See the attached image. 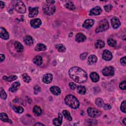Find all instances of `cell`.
<instances>
[{
	"label": "cell",
	"mask_w": 126,
	"mask_h": 126,
	"mask_svg": "<svg viewBox=\"0 0 126 126\" xmlns=\"http://www.w3.org/2000/svg\"><path fill=\"white\" fill-rule=\"evenodd\" d=\"M69 74L71 79L79 83L85 82L88 78L87 74L86 72L81 68L76 67L70 69Z\"/></svg>",
	"instance_id": "1"
},
{
	"label": "cell",
	"mask_w": 126,
	"mask_h": 126,
	"mask_svg": "<svg viewBox=\"0 0 126 126\" xmlns=\"http://www.w3.org/2000/svg\"><path fill=\"white\" fill-rule=\"evenodd\" d=\"M65 103L72 109H77L79 106V103L77 99L74 96L69 95L65 97Z\"/></svg>",
	"instance_id": "2"
},
{
	"label": "cell",
	"mask_w": 126,
	"mask_h": 126,
	"mask_svg": "<svg viewBox=\"0 0 126 126\" xmlns=\"http://www.w3.org/2000/svg\"><path fill=\"white\" fill-rule=\"evenodd\" d=\"M109 28V24L107 20L106 19H103L98 24V26L96 30V32L97 33L102 32L106 31Z\"/></svg>",
	"instance_id": "3"
},
{
	"label": "cell",
	"mask_w": 126,
	"mask_h": 126,
	"mask_svg": "<svg viewBox=\"0 0 126 126\" xmlns=\"http://www.w3.org/2000/svg\"><path fill=\"white\" fill-rule=\"evenodd\" d=\"M43 10L45 14L48 15H51L55 12L56 7L54 5L47 4L43 6Z\"/></svg>",
	"instance_id": "4"
},
{
	"label": "cell",
	"mask_w": 126,
	"mask_h": 126,
	"mask_svg": "<svg viewBox=\"0 0 126 126\" xmlns=\"http://www.w3.org/2000/svg\"><path fill=\"white\" fill-rule=\"evenodd\" d=\"M14 7L16 11L20 13H24L26 11L25 5L20 1H17L15 2L14 5Z\"/></svg>",
	"instance_id": "5"
},
{
	"label": "cell",
	"mask_w": 126,
	"mask_h": 126,
	"mask_svg": "<svg viewBox=\"0 0 126 126\" xmlns=\"http://www.w3.org/2000/svg\"><path fill=\"white\" fill-rule=\"evenodd\" d=\"M87 112L90 117L92 118H97L101 114V112L95 108L90 107L87 110Z\"/></svg>",
	"instance_id": "6"
},
{
	"label": "cell",
	"mask_w": 126,
	"mask_h": 126,
	"mask_svg": "<svg viewBox=\"0 0 126 126\" xmlns=\"http://www.w3.org/2000/svg\"><path fill=\"white\" fill-rule=\"evenodd\" d=\"M114 69L112 67H106L103 70V74L105 76H112L114 75Z\"/></svg>",
	"instance_id": "7"
},
{
	"label": "cell",
	"mask_w": 126,
	"mask_h": 126,
	"mask_svg": "<svg viewBox=\"0 0 126 126\" xmlns=\"http://www.w3.org/2000/svg\"><path fill=\"white\" fill-rule=\"evenodd\" d=\"M103 11L102 8L100 6H96L91 10L89 15L91 16H95L100 14Z\"/></svg>",
	"instance_id": "8"
},
{
	"label": "cell",
	"mask_w": 126,
	"mask_h": 126,
	"mask_svg": "<svg viewBox=\"0 0 126 126\" xmlns=\"http://www.w3.org/2000/svg\"><path fill=\"white\" fill-rule=\"evenodd\" d=\"M29 16L30 18H33L36 16H37L39 13V8L38 7H31L29 8Z\"/></svg>",
	"instance_id": "9"
},
{
	"label": "cell",
	"mask_w": 126,
	"mask_h": 126,
	"mask_svg": "<svg viewBox=\"0 0 126 126\" xmlns=\"http://www.w3.org/2000/svg\"><path fill=\"white\" fill-rule=\"evenodd\" d=\"M103 58L105 61H110L112 58V53L109 50H105L103 53Z\"/></svg>",
	"instance_id": "10"
},
{
	"label": "cell",
	"mask_w": 126,
	"mask_h": 126,
	"mask_svg": "<svg viewBox=\"0 0 126 126\" xmlns=\"http://www.w3.org/2000/svg\"><path fill=\"white\" fill-rule=\"evenodd\" d=\"M111 23L114 29L118 28L121 24L120 20H119L118 18L116 17H114L112 18L111 20Z\"/></svg>",
	"instance_id": "11"
},
{
	"label": "cell",
	"mask_w": 126,
	"mask_h": 126,
	"mask_svg": "<svg viewBox=\"0 0 126 126\" xmlns=\"http://www.w3.org/2000/svg\"><path fill=\"white\" fill-rule=\"evenodd\" d=\"M30 24L31 26L34 28H37L41 24V21L39 18H36L33 20H32L30 21Z\"/></svg>",
	"instance_id": "12"
},
{
	"label": "cell",
	"mask_w": 126,
	"mask_h": 126,
	"mask_svg": "<svg viewBox=\"0 0 126 126\" xmlns=\"http://www.w3.org/2000/svg\"><path fill=\"white\" fill-rule=\"evenodd\" d=\"M0 36L1 38L4 40H7L9 38V34L7 33V32L6 31V30L1 27V29H0Z\"/></svg>",
	"instance_id": "13"
},
{
	"label": "cell",
	"mask_w": 126,
	"mask_h": 126,
	"mask_svg": "<svg viewBox=\"0 0 126 126\" xmlns=\"http://www.w3.org/2000/svg\"><path fill=\"white\" fill-rule=\"evenodd\" d=\"M94 24V21L93 19H87L85 21L83 25V27L86 29H88L92 27Z\"/></svg>",
	"instance_id": "14"
},
{
	"label": "cell",
	"mask_w": 126,
	"mask_h": 126,
	"mask_svg": "<svg viewBox=\"0 0 126 126\" xmlns=\"http://www.w3.org/2000/svg\"><path fill=\"white\" fill-rule=\"evenodd\" d=\"M53 79V76L51 74H48L44 75L43 77V81L46 84H49L51 82Z\"/></svg>",
	"instance_id": "15"
},
{
	"label": "cell",
	"mask_w": 126,
	"mask_h": 126,
	"mask_svg": "<svg viewBox=\"0 0 126 126\" xmlns=\"http://www.w3.org/2000/svg\"><path fill=\"white\" fill-rule=\"evenodd\" d=\"M63 120V115L61 113L58 114V117L53 120V123L55 126H60L62 124Z\"/></svg>",
	"instance_id": "16"
},
{
	"label": "cell",
	"mask_w": 126,
	"mask_h": 126,
	"mask_svg": "<svg viewBox=\"0 0 126 126\" xmlns=\"http://www.w3.org/2000/svg\"><path fill=\"white\" fill-rule=\"evenodd\" d=\"M86 39V36L82 33H78L76 34L75 40L78 42H81L85 41Z\"/></svg>",
	"instance_id": "17"
},
{
	"label": "cell",
	"mask_w": 126,
	"mask_h": 126,
	"mask_svg": "<svg viewBox=\"0 0 126 126\" xmlns=\"http://www.w3.org/2000/svg\"><path fill=\"white\" fill-rule=\"evenodd\" d=\"M24 41L27 45H28V46H32L33 44L34 40L31 36L27 35H26L24 37Z\"/></svg>",
	"instance_id": "18"
},
{
	"label": "cell",
	"mask_w": 126,
	"mask_h": 126,
	"mask_svg": "<svg viewBox=\"0 0 126 126\" xmlns=\"http://www.w3.org/2000/svg\"><path fill=\"white\" fill-rule=\"evenodd\" d=\"M97 58L96 56L94 55H92L91 56H90L88 58V64L89 65H92L95 63H96L97 62Z\"/></svg>",
	"instance_id": "19"
},
{
	"label": "cell",
	"mask_w": 126,
	"mask_h": 126,
	"mask_svg": "<svg viewBox=\"0 0 126 126\" xmlns=\"http://www.w3.org/2000/svg\"><path fill=\"white\" fill-rule=\"evenodd\" d=\"M14 47L16 51L18 52H21L24 50L23 45L19 42H16L14 43Z\"/></svg>",
	"instance_id": "20"
},
{
	"label": "cell",
	"mask_w": 126,
	"mask_h": 126,
	"mask_svg": "<svg viewBox=\"0 0 126 126\" xmlns=\"http://www.w3.org/2000/svg\"><path fill=\"white\" fill-rule=\"evenodd\" d=\"M51 92L55 95H59L61 93V89L57 86H52L50 89Z\"/></svg>",
	"instance_id": "21"
},
{
	"label": "cell",
	"mask_w": 126,
	"mask_h": 126,
	"mask_svg": "<svg viewBox=\"0 0 126 126\" xmlns=\"http://www.w3.org/2000/svg\"><path fill=\"white\" fill-rule=\"evenodd\" d=\"M20 86V84L18 82H16L13 83V84L11 86V87L10 89V91L12 93L16 92L18 89L19 87Z\"/></svg>",
	"instance_id": "22"
},
{
	"label": "cell",
	"mask_w": 126,
	"mask_h": 126,
	"mask_svg": "<svg viewBox=\"0 0 126 126\" xmlns=\"http://www.w3.org/2000/svg\"><path fill=\"white\" fill-rule=\"evenodd\" d=\"M33 62L35 65L40 66L42 64V58L40 56H37L34 58Z\"/></svg>",
	"instance_id": "23"
},
{
	"label": "cell",
	"mask_w": 126,
	"mask_h": 126,
	"mask_svg": "<svg viewBox=\"0 0 126 126\" xmlns=\"http://www.w3.org/2000/svg\"><path fill=\"white\" fill-rule=\"evenodd\" d=\"M33 113L36 116H39L42 113L41 108L39 106H35L33 109Z\"/></svg>",
	"instance_id": "24"
},
{
	"label": "cell",
	"mask_w": 126,
	"mask_h": 126,
	"mask_svg": "<svg viewBox=\"0 0 126 126\" xmlns=\"http://www.w3.org/2000/svg\"><path fill=\"white\" fill-rule=\"evenodd\" d=\"M46 49V46L44 44L42 43H38L37 46H35V50L37 51H45Z\"/></svg>",
	"instance_id": "25"
},
{
	"label": "cell",
	"mask_w": 126,
	"mask_h": 126,
	"mask_svg": "<svg viewBox=\"0 0 126 126\" xmlns=\"http://www.w3.org/2000/svg\"><path fill=\"white\" fill-rule=\"evenodd\" d=\"M1 120L4 122H8L10 123H12V121L8 119V117L6 113H2L1 114Z\"/></svg>",
	"instance_id": "26"
},
{
	"label": "cell",
	"mask_w": 126,
	"mask_h": 126,
	"mask_svg": "<svg viewBox=\"0 0 126 126\" xmlns=\"http://www.w3.org/2000/svg\"><path fill=\"white\" fill-rule=\"evenodd\" d=\"M90 77L92 81L94 82H97L100 79V77L96 73H92L90 74Z\"/></svg>",
	"instance_id": "27"
},
{
	"label": "cell",
	"mask_w": 126,
	"mask_h": 126,
	"mask_svg": "<svg viewBox=\"0 0 126 126\" xmlns=\"http://www.w3.org/2000/svg\"><path fill=\"white\" fill-rule=\"evenodd\" d=\"M105 46L104 42L102 40H97L95 43V46L97 48H102Z\"/></svg>",
	"instance_id": "28"
},
{
	"label": "cell",
	"mask_w": 126,
	"mask_h": 126,
	"mask_svg": "<svg viewBox=\"0 0 126 126\" xmlns=\"http://www.w3.org/2000/svg\"><path fill=\"white\" fill-rule=\"evenodd\" d=\"M96 105L99 107H102L104 106V102L101 98H97L95 101Z\"/></svg>",
	"instance_id": "29"
},
{
	"label": "cell",
	"mask_w": 126,
	"mask_h": 126,
	"mask_svg": "<svg viewBox=\"0 0 126 126\" xmlns=\"http://www.w3.org/2000/svg\"><path fill=\"white\" fill-rule=\"evenodd\" d=\"M3 78L5 80L7 81L11 82V81H13L15 80L16 79H17V77L16 76H15V75H11L9 77H7V76H5L3 77Z\"/></svg>",
	"instance_id": "30"
},
{
	"label": "cell",
	"mask_w": 126,
	"mask_h": 126,
	"mask_svg": "<svg viewBox=\"0 0 126 126\" xmlns=\"http://www.w3.org/2000/svg\"><path fill=\"white\" fill-rule=\"evenodd\" d=\"M56 48L58 50V51L61 52H64L66 51V48L64 46H63L62 44H57L55 46Z\"/></svg>",
	"instance_id": "31"
},
{
	"label": "cell",
	"mask_w": 126,
	"mask_h": 126,
	"mask_svg": "<svg viewBox=\"0 0 126 126\" xmlns=\"http://www.w3.org/2000/svg\"><path fill=\"white\" fill-rule=\"evenodd\" d=\"M107 43L110 46L115 47L116 46V44H117V42L113 39L109 38V39H108V40H107Z\"/></svg>",
	"instance_id": "32"
},
{
	"label": "cell",
	"mask_w": 126,
	"mask_h": 126,
	"mask_svg": "<svg viewBox=\"0 0 126 126\" xmlns=\"http://www.w3.org/2000/svg\"><path fill=\"white\" fill-rule=\"evenodd\" d=\"M77 92L81 95H84L86 93V89L84 86H79L77 88Z\"/></svg>",
	"instance_id": "33"
},
{
	"label": "cell",
	"mask_w": 126,
	"mask_h": 126,
	"mask_svg": "<svg viewBox=\"0 0 126 126\" xmlns=\"http://www.w3.org/2000/svg\"><path fill=\"white\" fill-rule=\"evenodd\" d=\"M13 109L18 113H22L24 112V109L22 107L19 106H13Z\"/></svg>",
	"instance_id": "34"
},
{
	"label": "cell",
	"mask_w": 126,
	"mask_h": 126,
	"mask_svg": "<svg viewBox=\"0 0 126 126\" xmlns=\"http://www.w3.org/2000/svg\"><path fill=\"white\" fill-rule=\"evenodd\" d=\"M63 115H64V116H65V117L68 119L69 121H71L72 120V117H71L70 115V113L66 110H65L63 111Z\"/></svg>",
	"instance_id": "35"
},
{
	"label": "cell",
	"mask_w": 126,
	"mask_h": 126,
	"mask_svg": "<svg viewBox=\"0 0 126 126\" xmlns=\"http://www.w3.org/2000/svg\"><path fill=\"white\" fill-rule=\"evenodd\" d=\"M65 6L67 8L69 9V10H75V6L74 4L72 2H68L65 5Z\"/></svg>",
	"instance_id": "36"
},
{
	"label": "cell",
	"mask_w": 126,
	"mask_h": 126,
	"mask_svg": "<svg viewBox=\"0 0 126 126\" xmlns=\"http://www.w3.org/2000/svg\"><path fill=\"white\" fill-rule=\"evenodd\" d=\"M24 81L26 83H29L31 81V78L27 74H23L22 75Z\"/></svg>",
	"instance_id": "37"
},
{
	"label": "cell",
	"mask_w": 126,
	"mask_h": 126,
	"mask_svg": "<svg viewBox=\"0 0 126 126\" xmlns=\"http://www.w3.org/2000/svg\"><path fill=\"white\" fill-rule=\"evenodd\" d=\"M1 98L3 99V100H6L7 97V95L6 93L2 88H1Z\"/></svg>",
	"instance_id": "38"
},
{
	"label": "cell",
	"mask_w": 126,
	"mask_h": 126,
	"mask_svg": "<svg viewBox=\"0 0 126 126\" xmlns=\"http://www.w3.org/2000/svg\"><path fill=\"white\" fill-rule=\"evenodd\" d=\"M104 10L106 12H109L110 11H111L112 8V6L110 4L109 5H106L104 6Z\"/></svg>",
	"instance_id": "39"
},
{
	"label": "cell",
	"mask_w": 126,
	"mask_h": 126,
	"mask_svg": "<svg viewBox=\"0 0 126 126\" xmlns=\"http://www.w3.org/2000/svg\"><path fill=\"white\" fill-rule=\"evenodd\" d=\"M126 102L124 101L123 102H122L121 105V107H120L121 110L124 113H126Z\"/></svg>",
	"instance_id": "40"
},
{
	"label": "cell",
	"mask_w": 126,
	"mask_h": 126,
	"mask_svg": "<svg viewBox=\"0 0 126 126\" xmlns=\"http://www.w3.org/2000/svg\"><path fill=\"white\" fill-rule=\"evenodd\" d=\"M119 87L122 90H126V81H124L120 83L119 85Z\"/></svg>",
	"instance_id": "41"
},
{
	"label": "cell",
	"mask_w": 126,
	"mask_h": 126,
	"mask_svg": "<svg viewBox=\"0 0 126 126\" xmlns=\"http://www.w3.org/2000/svg\"><path fill=\"white\" fill-rule=\"evenodd\" d=\"M69 86L70 87V88L71 89H73V90H74L76 89V85L75 83H73V82H70L69 83Z\"/></svg>",
	"instance_id": "42"
},
{
	"label": "cell",
	"mask_w": 126,
	"mask_h": 126,
	"mask_svg": "<svg viewBox=\"0 0 126 126\" xmlns=\"http://www.w3.org/2000/svg\"><path fill=\"white\" fill-rule=\"evenodd\" d=\"M120 63L121 65H122L123 66H125L126 65V57H124L123 58H121V59L120 60Z\"/></svg>",
	"instance_id": "43"
},
{
	"label": "cell",
	"mask_w": 126,
	"mask_h": 126,
	"mask_svg": "<svg viewBox=\"0 0 126 126\" xmlns=\"http://www.w3.org/2000/svg\"><path fill=\"white\" fill-rule=\"evenodd\" d=\"M88 55V53H84L82 54H81L80 55V58L82 60H84L86 59V58L87 57Z\"/></svg>",
	"instance_id": "44"
},
{
	"label": "cell",
	"mask_w": 126,
	"mask_h": 126,
	"mask_svg": "<svg viewBox=\"0 0 126 126\" xmlns=\"http://www.w3.org/2000/svg\"><path fill=\"white\" fill-rule=\"evenodd\" d=\"M34 89L35 93H36V94L38 92H40V88L38 86H35L34 87Z\"/></svg>",
	"instance_id": "45"
},
{
	"label": "cell",
	"mask_w": 126,
	"mask_h": 126,
	"mask_svg": "<svg viewBox=\"0 0 126 126\" xmlns=\"http://www.w3.org/2000/svg\"><path fill=\"white\" fill-rule=\"evenodd\" d=\"M103 107H104V109L105 110H109L111 109V106L109 104H106L104 105Z\"/></svg>",
	"instance_id": "46"
},
{
	"label": "cell",
	"mask_w": 126,
	"mask_h": 126,
	"mask_svg": "<svg viewBox=\"0 0 126 126\" xmlns=\"http://www.w3.org/2000/svg\"><path fill=\"white\" fill-rule=\"evenodd\" d=\"M0 56H1V62L2 63L4 61V60L5 59V56L3 54H1L0 55Z\"/></svg>",
	"instance_id": "47"
},
{
	"label": "cell",
	"mask_w": 126,
	"mask_h": 126,
	"mask_svg": "<svg viewBox=\"0 0 126 126\" xmlns=\"http://www.w3.org/2000/svg\"><path fill=\"white\" fill-rule=\"evenodd\" d=\"M0 6L1 8H3L5 6V3L2 1H0Z\"/></svg>",
	"instance_id": "48"
},
{
	"label": "cell",
	"mask_w": 126,
	"mask_h": 126,
	"mask_svg": "<svg viewBox=\"0 0 126 126\" xmlns=\"http://www.w3.org/2000/svg\"><path fill=\"white\" fill-rule=\"evenodd\" d=\"M46 2L47 3V4H52V5H54V4L55 3V1H47Z\"/></svg>",
	"instance_id": "49"
},
{
	"label": "cell",
	"mask_w": 126,
	"mask_h": 126,
	"mask_svg": "<svg viewBox=\"0 0 126 126\" xmlns=\"http://www.w3.org/2000/svg\"><path fill=\"white\" fill-rule=\"evenodd\" d=\"M34 125H35V126H37V125H41V126H44V125H43V124H41V123H36V124H34Z\"/></svg>",
	"instance_id": "50"
},
{
	"label": "cell",
	"mask_w": 126,
	"mask_h": 126,
	"mask_svg": "<svg viewBox=\"0 0 126 126\" xmlns=\"http://www.w3.org/2000/svg\"><path fill=\"white\" fill-rule=\"evenodd\" d=\"M126 118H124V119L123 120V123H124V124L125 125H126Z\"/></svg>",
	"instance_id": "51"
}]
</instances>
